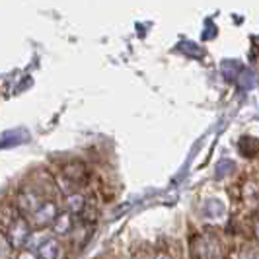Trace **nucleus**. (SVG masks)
<instances>
[{"label":"nucleus","mask_w":259,"mask_h":259,"mask_svg":"<svg viewBox=\"0 0 259 259\" xmlns=\"http://www.w3.org/2000/svg\"><path fill=\"white\" fill-rule=\"evenodd\" d=\"M18 259H39V255L31 249H24V251L18 253Z\"/></svg>","instance_id":"9"},{"label":"nucleus","mask_w":259,"mask_h":259,"mask_svg":"<svg viewBox=\"0 0 259 259\" xmlns=\"http://www.w3.org/2000/svg\"><path fill=\"white\" fill-rule=\"evenodd\" d=\"M156 259H169V257H168V255H164V253H160V255H158Z\"/></svg>","instance_id":"10"},{"label":"nucleus","mask_w":259,"mask_h":259,"mask_svg":"<svg viewBox=\"0 0 259 259\" xmlns=\"http://www.w3.org/2000/svg\"><path fill=\"white\" fill-rule=\"evenodd\" d=\"M66 207H68V212H82L84 207H86V197L82 193H70L66 197Z\"/></svg>","instance_id":"6"},{"label":"nucleus","mask_w":259,"mask_h":259,"mask_svg":"<svg viewBox=\"0 0 259 259\" xmlns=\"http://www.w3.org/2000/svg\"><path fill=\"white\" fill-rule=\"evenodd\" d=\"M257 259H259V257H257Z\"/></svg>","instance_id":"11"},{"label":"nucleus","mask_w":259,"mask_h":259,"mask_svg":"<svg viewBox=\"0 0 259 259\" xmlns=\"http://www.w3.org/2000/svg\"><path fill=\"white\" fill-rule=\"evenodd\" d=\"M224 212H226V208H224V205H222L219 199H208L207 203H205V214H207V219H222Z\"/></svg>","instance_id":"5"},{"label":"nucleus","mask_w":259,"mask_h":259,"mask_svg":"<svg viewBox=\"0 0 259 259\" xmlns=\"http://www.w3.org/2000/svg\"><path fill=\"white\" fill-rule=\"evenodd\" d=\"M10 253V242L4 238V234H0V259H8Z\"/></svg>","instance_id":"8"},{"label":"nucleus","mask_w":259,"mask_h":259,"mask_svg":"<svg viewBox=\"0 0 259 259\" xmlns=\"http://www.w3.org/2000/svg\"><path fill=\"white\" fill-rule=\"evenodd\" d=\"M37 255H39V259H61L63 247H61V244H59L55 238H49V240L37 249Z\"/></svg>","instance_id":"3"},{"label":"nucleus","mask_w":259,"mask_h":259,"mask_svg":"<svg viewBox=\"0 0 259 259\" xmlns=\"http://www.w3.org/2000/svg\"><path fill=\"white\" fill-rule=\"evenodd\" d=\"M57 207H55V203H51V201H47V203H43L41 207L31 214V221H33V224L35 226H47V224H51V222L57 221Z\"/></svg>","instance_id":"2"},{"label":"nucleus","mask_w":259,"mask_h":259,"mask_svg":"<svg viewBox=\"0 0 259 259\" xmlns=\"http://www.w3.org/2000/svg\"><path fill=\"white\" fill-rule=\"evenodd\" d=\"M70 230H72V217H70V212L59 214L57 221L53 222V232L57 234V236H66V234H70Z\"/></svg>","instance_id":"4"},{"label":"nucleus","mask_w":259,"mask_h":259,"mask_svg":"<svg viewBox=\"0 0 259 259\" xmlns=\"http://www.w3.org/2000/svg\"><path fill=\"white\" fill-rule=\"evenodd\" d=\"M49 238H47V234H43V232H37V234H33V236H29V240H27V249H35V247H41L45 242H47Z\"/></svg>","instance_id":"7"},{"label":"nucleus","mask_w":259,"mask_h":259,"mask_svg":"<svg viewBox=\"0 0 259 259\" xmlns=\"http://www.w3.org/2000/svg\"><path fill=\"white\" fill-rule=\"evenodd\" d=\"M29 236H31V232H29V226H27V222L24 221V219H18V221L8 228V242H10L12 247L27 246Z\"/></svg>","instance_id":"1"}]
</instances>
